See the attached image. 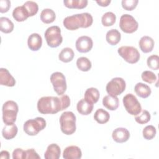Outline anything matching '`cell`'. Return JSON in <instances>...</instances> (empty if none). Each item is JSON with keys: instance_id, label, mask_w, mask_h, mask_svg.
I'll return each instance as SVG.
<instances>
[{"instance_id": "cell-19", "label": "cell", "mask_w": 159, "mask_h": 159, "mask_svg": "<svg viewBox=\"0 0 159 159\" xmlns=\"http://www.w3.org/2000/svg\"><path fill=\"white\" fill-rule=\"evenodd\" d=\"M102 104L107 109L115 111L119 107V101L116 96L109 94L103 98Z\"/></svg>"}, {"instance_id": "cell-42", "label": "cell", "mask_w": 159, "mask_h": 159, "mask_svg": "<svg viewBox=\"0 0 159 159\" xmlns=\"http://www.w3.org/2000/svg\"><path fill=\"white\" fill-rule=\"evenodd\" d=\"M99 6L102 7H106L111 2V0H99L96 1Z\"/></svg>"}, {"instance_id": "cell-29", "label": "cell", "mask_w": 159, "mask_h": 159, "mask_svg": "<svg viewBox=\"0 0 159 159\" xmlns=\"http://www.w3.org/2000/svg\"><path fill=\"white\" fill-rule=\"evenodd\" d=\"M14 25L13 22L7 17H0V30L2 32L9 34L14 29Z\"/></svg>"}, {"instance_id": "cell-13", "label": "cell", "mask_w": 159, "mask_h": 159, "mask_svg": "<svg viewBox=\"0 0 159 159\" xmlns=\"http://www.w3.org/2000/svg\"><path fill=\"white\" fill-rule=\"evenodd\" d=\"M112 137L117 143H124L129 139L130 132L125 128L118 127L113 130Z\"/></svg>"}, {"instance_id": "cell-2", "label": "cell", "mask_w": 159, "mask_h": 159, "mask_svg": "<svg viewBox=\"0 0 159 159\" xmlns=\"http://www.w3.org/2000/svg\"><path fill=\"white\" fill-rule=\"evenodd\" d=\"M93 22L92 16L88 12L76 14L66 17L63 22L64 27L70 30H75L79 28H88Z\"/></svg>"}, {"instance_id": "cell-26", "label": "cell", "mask_w": 159, "mask_h": 159, "mask_svg": "<svg viewBox=\"0 0 159 159\" xmlns=\"http://www.w3.org/2000/svg\"><path fill=\"white\" fill-rule=\"evenodd\" d=\"M88 1L87 0H64V5L70 9H81L86 7Z\"/></svg>"}, {"instance_id": "cell-1", "label": "cell", "mask_w": 159, "mask_h": 159, "mask_svg": "<svg viewBox=\"0 0 159 159\" xmlns=\"http://www.w3.org/2000/svg\"><path fill=\"white\" fill-rule=\"evenodd\" d=\"M70 105V99L68 95L60 97L43 96L37 102L38 111L43 114H54L68 108Z\"/></svg>"}, {"instance_id": "cell-20", "label": "cell", "mask_w": 159, "mask_h": 159, "mask_svg": "<svg viewBox=\"0 0 159 159\" xmlns=\"http://www.w3.org/2000/svg\"><path fill=\"white\" fill-rule=\"evenodd\" d=\"M93 104L87 102L84 99L80 100L76 105V109L78 112L84 116L89 115L93 110Z\"/></svg>"}, {"instance_id": "cell-23", "label": "cell", "mask_w": 159, "mask_h": 159, "mask_svg": "<svg viewBox=\"0 0 159 159\" xmlns=\"http://www.w3.org/2000/svg\"><path fill=\"white\" fill-rule=\"evenodd\" d=\"M134 91L137 96L142 98H148L152 93L150 88L143 83H137L134 87Z\"/></svg>"}, {"instance_id": "cell-41", "label": "cell", "mask_w": 159, "mask_h": 159, "mask_svg": "<svg viewBox=\"0 0 159 159\" xmlns=\"http://www.w3.org/2000/svg\"><path fill=\"white\" fill-rule=\"evenodd\" d=\"M25 157V150L22 148H17L15 149L12 152V158L13 159H24Z\"/></svg>"}, {"instance_id": "cell-12", "label": "cell", "mask_w": 159, "mask_h": 159, "mask_svg": "<svg viewBox=\"0 0 159 159\" xmlns=\"http://www.w3.org/2000/svg\"><path fill=\"white\" fill-rule=\"evenodd\" d=\"M75 45L76 50L79 52L87 53L92 49L93 42L91 37L86 35H83L78 38Z\"/></svg>"}, {"instance_id": "cell-25", "label": "cell", "mask_w": 159, "mask_h": 159, "mask_svg": "<svg viewBox=\"0 0 159 159\" xmlns=\"http://www.w3.org/2000/svg\"><path fill=\"white\" fill-rule=\"evenodd\" d=\"M121 35L120 33L117 29H111L107 31L106 39L109 44L111 45H117L120 40Z\"/></svg>"}, {"instance_id": "cell-16", "label": "cell", "mask_w": 159, "mask_h": 159, "mask_svg": "<svg viewBox=\"0 0 159 159\" xmlns=\"http://www.w3.org/2000/svg\"><path fill=\"white\" fill-rule=\"evenodd\" d=\"M27 45L30 50L32 51L39 50L42 45V37L37 33L32 34L28 37Z\"/></svg>"}, {"instance_id": "cell-9", "label": "cell", "mask_w": 159, "mask_h": 159, "mask_svg": "<svg viewBox=\"0 0 159 159\" xmlns=\"http://www.w3.org/2000/svg\"><path fill=\"white\" fill-rule=\"evenodd\" d=\"M50 81L53 85L54 91L58 95H62L66 90L67 85L66 78L61 72H54L50 76Z\"/></svg>"}, {"instance_id": "cell-39", "label": "cell", "mask_w": 159, "mask_h": 159, "mask_svg": "<svg viewBox=\"0 0 159 159\" xmlns=\"http://www.w3.org/2000/svg\"><path fill=\"white\" fill-rule=\"evenodd\" d=\"M25 158H40V157L38 155V153L35 152V150L34 148H30L25 150V157L24 159Z\"/></svg>"}, {"instance_id": "cell-32", "label": "cell", "mask_w": 159, "mask_h": 159, "mask_svg": "<svg viewBox=\"0 0 159 159\" xmlns=\"http://www.w3.org/2000/svg\"><path fill=\"white\" fill-rule=\"evenodd\" d=\"M116 20V16L112 12L104 13L101 17V22L104 26L109 27L114 25Z\"/></svg>"}, {"instance_id": "cell-43", "label": "cell", "mask_w": 159, "mask_h": 159, "mask_svg": "<svg viewBox=\"0 0 159 159\" xmlns=\"http://www.w3.org/2000/svg\"><path fill=\"white\" fill-rule=\"evenodd\" d=\"M10 158L9 153L6 150H2L0 153V158L1 159H9Z\"/></svg>"}, {"instance_id": "cell-14", "label": "cell", "mask_w": 159, "mask_h": 159, "mask_svg": "<svg viewBox=\"0 0 159 159\" xmlns=\"http://www.w3.org/2000/svg\"><path fill=\"white\" fill-rule=\"evenodd\" d=\"M0 84L9 87H12L16 84L14 78L6 68H0Z\"/></svg>"}, {"instance_id": "cell-6", "label": "cell", "mask_w": 159, "mask_h": 159, "mask_svg": "<svg viewBox=\"0 0 159 159\" xmlns=\"http://www.w3.org/2000/svg\"><path fill=\"white\" fill-rule=\"evenodd\" d=\"M47 45L52 48L58 47L63 41L61 29L57 25L51 26L45 30L44 34Z\"/></svg>"}, {"instance_id": "cell-10", "label": "cell", "mask_w": 159, "mask_h": 159, "mask_svg": "<svg viewBox=\"0 0 159 159\" xmlns=\"http://www.w3.org/2000/svg\"><path fill=\"white\" fill-rule=\"evenodd\" d=\"M125 87L126 83L124 80L120 77H116L107 83L106 89L109 94L117 96L125 91Z\"/></svg>"}, {"instance_id": "cell-24", "label": "cell", "mask_w": 159, "mask_h": 159, "mask_svg": "<svg viewBox=\"0 0 159 159\" xmlns=\"http://www.w3.org/2000/svg\"><path fill=\"white\" fill-rule=\"evenodd\" d=\"M12 17L17 22H23L29 16L28 12L24 6H17L12 11Z\"/></svg>"}, {"instance_id": "cell-21", "label": "cell", "mask_w": 159, "mask_h": 159, "mask_svg": "<svg viewBox=\"0 0 159 159\" xmlns=\"http://www.w3.org/2000/svg\"><path fill=\"white\" fill-rule=\"evenodd\" d=\"M17 132V127L14 123L11 124H5L2 130V135L5 139L11 140L16 136Z\"/></svg>"}, {"instance_id": "cell-5", "label": "cell", "mask_w": 159, "mask_h": 159, "mask_svg": "<svg viewBox=\"0 0 159 159\" xmlns=\"http://www.w3.org/2000/svg\"><path fill=\"white\" fill-rule=\"evenodd\" d=\"M47 125L45 120L43 117H37L35 119H29L24 124V131L29 135L34 136L43 130Z\"/></svg>"}, {"instance_id": "cell-30", "label": "cell", "mask_w": 159, "mask_h": 159, "mask_svg": "<svg viewBox=\"0 0 159 159\" xmlns=\"http://www.w3.org/2000/svg\"><path fill=\"white\" fill-rule=\"evenodd\" d=\"M75 56V53L72 48L70 47H66L63 48L58 55V58L60 61L64 63H68L71 61Z\"/></svg>"}, {"instance_id": "cell-36", "label": "cell", "mask_w": 159, "mask_h": 159, "mask_svg": "<svg viewBox=\"0 0 159 159\" xmlns=\"http://www.w3.org/2000/svg\"><path fill=\"white\" fill-rule=\"evenodd\" d=\"M159 57L157 55H152L148 57L147 60V66L153 70H157L159 68Z\"/></svg>"}, {"instance_id": "cell-33", "label": "cell", "mask_w": 159, "mask_h": 159, "mask_svg": "<svg viewBox=\"0 0 159 159\" xmlns=\"http://www.w3.org/2000/svg\"><path fill=\"white\" fill-rule=\"evenodd\" d=\"M25 9L27 10L29 16L32 17L35 15L39 10L38 4L32 1H27L23 4Z\"/></svg>"}, {"instance_id": "cell-38", "label": "cell", "mask_w": 159, "mask_h": 159, "mask_svg": "<svg viewBox=\"0 0 159 159\" xmlns=\"http://www.w3.org/2000/svg\"><path fill=\"white\" fill-rule=\"evenodd\" d=\"M138 2V0H122L121 4L124 9L127 11H132L136 7Z\"/></svg>"}, {"instance_id": "cell-37", "label": "cell", "mask_w": 159, "mask_h": 159, "mask_svg": "<svg viewBox=\"0 0 159 159\" xmlns=\"http://www.w3.org/2000/svg\"><path fill=\"white\" fill-rule=\"evenodd\" d=\"M141 77L143 81L148 83H153L157 81L156 75L151 71H144L141 75Z\"/></svg>"}, {"instance_id": "cell-15", "label": "cell", "mask_w": 159, "mask_h": 159, "mask_svg": "<svg viewBox=\"0 0 159 159\" xmlns=\"http://www.w3.org/2000/svg\"><path fill=\"white\" fill-rule=\"evenodd\" d=\"M82 157L81 149L75 145H71L66 147L63 153V157L65 159H80Z\"/></svg>"}, {"instance_id": "cell-40", "label": "cell", "mask_w": 159, "mask_h": 159, "mask_svg": "<svg viewBox=\"0 0 159 159\" xmlns=\"http://www.w3.org/2000/svg\"><path fill=\"white\" fill-rule=\"evenodd\" d=\"M11 7V1L9 0H1L0 1V12H7Z\"/></svg>"}, {"instance_id": "cell-17", "label": "cell", "mask_w": 159, "mask_h": 159, "mask_svg": "<svg viewBox=\"0 0 159 159\" xmlns=\"http://www.w3.org/2000/svg\"><path fill=\"white\" fill-rule=\"evenodd\" d=\"M139 44L140 48L142 51V52L149 53L152 51L154 47L155 42L152 37L145 35L140 38Z\"/></svg>"}, {"instance_id": "cell-31", "label": "cell", "mask_w": 159, "mask_h": 159, "mask_svg": "<svg viewBox=\"0 0 159 159\" xmlns=\"http://www.w3.org/2000/svg\"><path fill=\"white\" fill-rule=\"evenodd\" d=\"M76 66L78 68L82 71H88L91 69L92 64L88 58L81 57L77 59Z\"/></svg>"}, {"instance_id": "cell-18", "label": "cell", "mask_w": 159, "mask_h": 159, "mask_svg": "<svg viewBox=\"0 0 159 159\" xmlns=\"http://www.w3.org/2000/svg\"><path fill=\"white\" fill-rule=\"evenodd\" d=\"M61 150L60 147L56 143L50 144L44 153L45 159H58L60 157Z\"/></svg>"}, {"instance_id": "cell-4", "label": "cell", "mask_w": 159, "mask_h": 159, "mask_svg": "<svg viewBox=\"0 0 159 159\" xmlns=\"http://www.w3.org/2000/svg\"><path fill=\"white\" fill-rule=\"evenodd\" d=\"M2 120L5 124H11L16 122L19 107L17 104L12 100L7 101L3 104Z\"/></svg>"}, {"instance_id": "cell-28", "label": "cell", "mask_w": 159, "mask_h": 159, "mask_svg": "<svg viewBox=\"0 0 159 159\" xmlns=\"http://www.w3.org/2000/svg\"><path fill=\"white\" fill-rule=\"evenodd\" d=\"M55 18V13L51 9H44L40 13V19L45 24H50L53 22Z\"/></svg>"}, {"instance_id": "cell-8", "label": "cell", "mask_w": 159, "mask_h": 159, "mask_svg": "<svg viewBox=\"0 0 159 159\" xmlns=\"http://www.w3.org/2000/svg\"><path fill=\"white\" fill-rule=\"evenodd\" d=\"M119 55L129 63L134 64L140 59V53L139 50L132 46H122L117 50Z\"/></svg>"}, {"instance_id": "cell-27", "label": "cell", "mask_w": 159, "mask_h": 159, "mask_svg": "<svg viewBox=\"0 0 159 159\" xmlns=\"http://www.w3.org/2000/svg\"><path fill=\"white\" fill-rule=\"evenodd\" d=\"M110 116L109 112L102 108L98 109L94 114V120L100 124H103L107 122Z\"/></svg>"}, {"instance_id": "cell-34", "label": "cell", "mask_w": 159, "mask_h": 159, "mask_svg": "<svg viewBox=\"0 0 159 159\" xmlns=\"http://www.w3.org/2000/svg\"><path fill=\"white\" fill-rule=\"evenodd\" d=\"M156 133H157L156 128L152 125H147L143 129V131H142L143 138L148 140L153 139L155 137Z\"/></svg>"}, {"instance_id": "cell-3", "label": "cell", "mask_w": 159, "mask_h": 159, "mask_svg": "<svg viewBox=\"0 0 159 159\" xmlns=\"http://www.w3.org/2000/svg\"><path fill=\"white\" fill-rule=\"evenodd\" d=\"M76 116L71 111H65L60 117V129L65 135H70L76 131Z\"/></svg>"}, {"instance_id": "cell-11", "label": "cell", "mask_w": 159, "mask_h": 159, "mask_svg": "<svg viewBox=\"0 0 159 159\" xmlns=\"http://www.w3.org/2000/svg\"><path fill=\"white\" fill-rule=\"evenodd\" d=\"M119 27L124 32L132 34L137 30L139 24L132 16L125 14L120 18Z\"/></svg>"}, {"instance_id": "cell-7", "label": "cell", "mask_w": 159, "mask_h": 159, "mask_svg": "<svg viewBox=\"0 0 159 159\" xmlns=\"http://www.w3.org/2000/svg\"><path fill=\"white\" fill-rule=\"evenodd\" d=\"M123 104L129 114L137 116L142 111V106L137 98L132 94L129 93L124 96Z\"/></svg>"}, {"instance_id": "cell-35", "label": "cell", "mask_w": 159, "mask_h": 159, "mask_svg": "<svg viewBox=\"0 0 159 159\" xmlns=\"http://www.w3.org/2000/svg\"><path fill=\"white\" fill-rule=\"evenodd\" d=\"M151 118L150 112L147 110H143L135 117V121L140 124H145L150 121Z\"/></svg>"}, {"instance_id": "cell-22", "label": "cell", "mask_w": 159, "mask_h": 159, "mask_svg": "<svg viewBox=\"0 0 159 159\" xmlns=\"http://www.w3.org/2000/svg\"><path fill=\"white\" fill-rule=\"evenodd\" d=\"M84 99L91 103L94 104L96 103L99 98V91L96 88H88L84 94Z\"/></svg>"}]
</instances>
